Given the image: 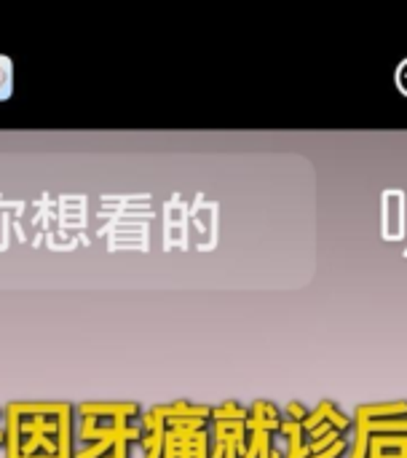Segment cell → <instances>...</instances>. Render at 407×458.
<instances>
[{"instance_id":"4fadbf2b","label":"cell","mask_w":407,"mask_h":458,"mask_svg":"<svg viewBox=\"0 0 407 458\" xmlns=\"http://www.w3.org/2000/svg\"><path fill=\"white\" fill-rule=\"evenodd\" d=\"M309 408L303 405V403H298V400H293L290 405H287V413H284V419L287 421H293V424H303L306 419H309Z\"/></svg>"},{"instance_id":"9c48e42d","label":"cell","mask_w":407,"mask_h":458,"mask_svg":"<svg viewBox=\"0 0 407 458\" xmlns=\"http://www.w3.org/2000/svg\"><path fill=\"white\" fill-rule=\"evenodd\" d=\"M13 94V62L0 54V102Z\"/></svg>"},{"instance_id":"277c9868","label":"cell","mask_w":407,"mask_h":458,"mask_svg":"<svg viewBox=\"0 0 407 458\" xmlns=\"http://www.w3.org/2000/svg\"><path fill=\"white\" fill-rule=\"evenodd\" d=\"M407 419V400H392V403H373L357 408L354 424H373V421H400Z\"/></svg>"},{"instance_id":"8fae6325","label":"cell","mask_w":407,"mask_h":458,"mask_svg":"<svg viewBox=\"0 0 407 458\" xmlns=\"http://www.w3.org/2000/svg\"><path fill=\"white\" fill-rule=\"evenodd\" d=\"M212 458H239V443L231 440H212Z\"/></svg>"},{"instance_id":"7c38bea8","label":"cell","mask_w":407,"mask_h":458,"mask_svg":"<svg viewBox=\"0 0 407 458\" xmlns=\"http://www.w3.org/2000/svg\"><path fill=\"white\" fill-rule=\"evenodd\" d=\"M274 437L271 432H260V458H284V451L274 445Z\"/></svg>"},{"instance_id":"7a4b0ae2","label":"cell","mask_w":407,"mask_h":458,"mask_svg":"<svg viewBox=\"0 0 407 458\" xmlns=\"http://www.w3.org/2000/svg\"><path fill=\"white\" fill-rule=\"evenodd\" d=\"M142 413L137 403H81L75 408V458H107L121 440L140 445Z\"/></svg>"},{"instance_id":"3957f363","label":"cell","mask_w":407,"mask_h":458,"mask_svg":"<svg viewBox=\"0 0 407 458\" xmlns=\"http://www.w3.org/2000/svg\"><path fill=\"white\" fill-rule=\"evenodd\" d=\"M156 411L164 424V458H212V408L180 400Z\"/></svg>"},{"instance_id":"52a82bcc","label":"cell","mask_w":407,"mask_h":458,"mask_svg":"<svg viewBox=\"0 0 407 458\" xmlns=\"http://www.w3.org/2000/svg\"><path fill=\"white\" fill-rule=\"evenodd\" d=\"M322 405V411H325V421L335 429V432H341V435H346L352 427H354V421L335 405V403H330V400H322L319 403Z\"/></svg>"},{"instance_id":"6da1fadb","label":"cell","mask_w":407,"mask_h":458,"mask_svg":"<svg viewBox=\"0 0 407 458\" xmlns=\"http://www.w3.org/2000/svg\"><path fill=\"white\" fill-rule=\"evenodd\" d=\"M5 458H75V408L67 403H11Z\"/></svg>"},{"instance_id":"8992f818","label":"cell","mask_w":407,"mask_h":458,"mask_svg":"<svg viewBox=\"0 0 407 458\" xmlns=\"http://www.w3.org/2000/svg\"><path fill=\"white\" fill-rule=\"evenodd\" d=\"M368 437H370L368 458H407V437H384V435H368Z\"/></svg>"},{"instance_id":"ba28073f","label":"cell","mask_w":407,"mask_h":458,"mask_svg":"<svg viewBox=\"0 0 407 458\" xmlns=\"http://www.w3.org/2000/svg\"><path fill=\"white\" fill-rule=\"evenodd\" d=\"M212 421H247V408L236 400H228L217 408H212Z\"/></svg>"},{"instance_id":"9a60e30c","label":"cell","mask_w":407,"mask_h":458,"mask_svg":"<svg viewBox=\"0 0 407 458\" xmlns=\"http://www.w3.org/2000/svg\"><path fill=\"white\" fill-rule=\"evenodd\" d=\"M131 445H134V443H126V440H121V443H118V445L110 451V456L107 458H129L131 456Z\"/></svg>"},{"instance_id":"5bb4252c","label":"cell","mask_w":407,"mask_h":458,"mask_svg":"<svg viewBox=\"0 0 407 458\" xmlns=\"http://www.w3.org/2000/svg\"><path fill=\"white\" fill-rule=\"evenodd\" d=\"M349 445H352V443H349L346 437H341L333 448H327L325 454H319V456H311V458H343L346 454H349Z\"/></svg>"},{"instance_id":"30bf717a","label":"cell","mask_w":407,"mask_h":458,"mask_svg":"<svg viewBox=\"0 0 407 458\" xmlns=\"http://www.w3.org/2000/svg\"><path fill=\"white\" fill-rule=\"evenodd\" d=\"M370 456V437L365 429L354 427V443L349 445V458H368Z\"/></svg>"},{"instance_id":"5b68a950","label":"cell","mask_w":407,"mask_h":458,"mask_svg":"<svg viewBox=\"0 0 407 458\" xmlns=\"http://www.w3.org/2000/svg\"><path fill=\"white\" fill-rule=\"evenodd\" d=\"M247 421H250L255 429H260V432L276 435L279 427H282V421H284V416H282V411H279L274 403H268V400H255V403L247 408Z\"/></svg>"}]
</instances>
